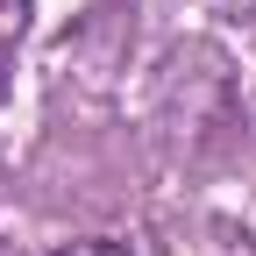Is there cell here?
Instances as JSON below:
<instances>
[{
	"label": "cell",
	"instance_id": "obj_4",
	"mask_svg": "<svg viewBox=\"0 0 256 256\" xmlns=\"http://www.w3.org/2000/svg\"><path fill=\"white\" fill-rule=\"evenodd\" d=\"M0 256H28V249H22V242H0Z\"/></svg>",
	"mask_w": 256,
	"mask_h": 256
},
{
	"label": "cell",
	"instance_id": "obj_1",
	"mask_svg": "<svg viewBox=\"0 0 256 256\" xmlns=\"http://www.w3.org/2000/svg\"><path fill=\"white\" fill-rule=\"evenodd\" d=\"M22 36H28V0H0V57H14Z\"/></svg>",
	"mask_w": 256,
	"mask_h": 256
},
{
	"label": "cell",
	"instance_id": "obj_3",
	"mask_svg": "<svg viewBox=\"0 0 256 256\" xmlns=\"http://www.w3.org/2000/svg\"><path fill=\"white\" fill-rule=\"evenodd\" d=\"M214 14H228V22H242V28H256V0H206Z\"/></svg>",
	"mask_w": 256,
	"mask_h": 256
},
{
	"label": "cell",
	"instance_id": "obj_2",
	"mask_svg": "<svg viewBox=\"0 0 256 256\" xmlns=\"http://www.w3.org/2000/svg\"><path fill=\"white\" fill-rule=\"evenodd\" d=\"M57 256H128V249H121L114 235H78V242H64Z\"/></svg>",
	"mask_w": 256,
	"mask_h": 256
}]
</instances>
